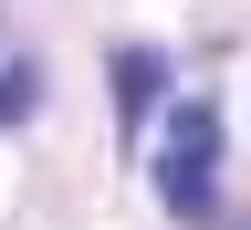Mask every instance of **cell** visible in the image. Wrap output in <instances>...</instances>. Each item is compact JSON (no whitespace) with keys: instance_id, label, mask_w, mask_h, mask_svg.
<instances>
[{"instance_id":"obj_3","label":"cell","mask_w":251,"mask_h":230,"mask_svg":"<svg viewBox=\"0 0 251 230\" xmlns=\"http://www.w3.org/2000/svg\"><path fill=\"white\" fill-rule=\"evenodd\" d=\"M31 94H42V74H31V63H0V126H21Z\"/></svg>"},{"instance_id":"obj_2","label":"cell","mask_w":251,"mask_h":230,"mask_svg":"<svg viewBox=\"0 0 251 230\" xmlns=\"http://www.w3.org/2000/svg\"><path fill=\"white\" fill-rule=\"evenodd\" d=\"M157 84H168V63H157L147 42H136V52H115V105H126V115H147V105H157Z\"/></svg>"},{"instance_id":"obj_1","label":"cell","mask_w":251,"mask_h":230,"mask_svg":"<svg viewBox=\"0 0 251 230\" xmlns=\"http://www.w3.org/2000/svg\"><path fill=\"white\" fill-rule=\"evenodd\" d=\"M209 178H220V157H199V147H168V168H157L178 220H209Z\"/></svg>"},{"instance_id":"obj_4","label":"cell","mask_w":251,"mask_h":230,"mask_svg":"<svg viewBox=\"0 0 251 230\" xmlns=\"http://www.w3.org/2000/svg\"><path fill=\"white\" fill-rule=\"evenodd\" d=\"M168 136H178V147H199V157H220V115H209V105H178V115H168Z\"/></svg>"}]
</instances>
